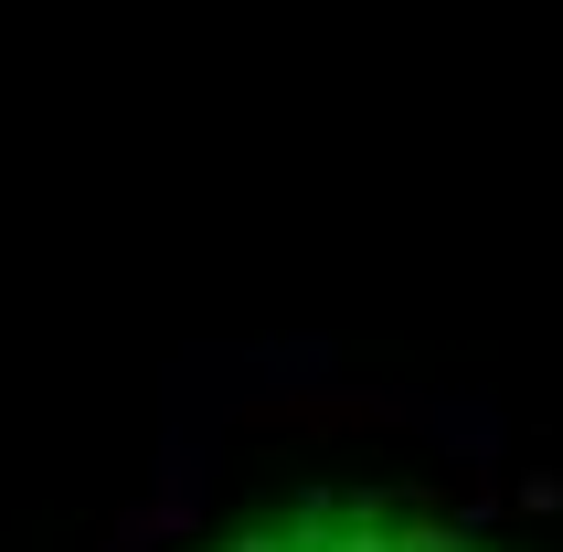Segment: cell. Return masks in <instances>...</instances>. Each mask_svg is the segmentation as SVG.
<instances>
[{
    "label": "cell",
    "mask_w": 563,
    "mask_h": 552,
    "mask_svg": "<svg viewBox=\"0 0 563 552\" xmlns=\"http://www.w3.org/2000/svg\"><path fill=\"white\" fill-rule=\"evenodd\" d=\"M213 552H510L489 542L478 521H457V510H437V499H298V510H277V521H245L223 531Z\"/></svg>",
    "instance_id": "6da1fadb"
}]
</instances>
